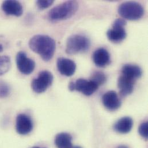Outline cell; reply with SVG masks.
Listing matches in <instances>:
<instances>
[{
    "label": "cell",
    "mask_w": 148,
    "mask_h": 148,
    "mask_svg": "<svg viewBox=\"0 0 148 148\" xmlns=\"http://www.w3.org/2000/svg\"><path fill=\"white\" fill-rule=\"evenodd\" d=\"M92 59L95 64L100 68L108 65L110 62V55L108 51L104 48H99L93 54Z\"/></svg>",
    "instance_id": "cell-13"
},
{
    "label": "cell",
    "mask_w": 148,
    "mask_h": 148,
    "mask_svg": "<svg viewBox=\"0 0 148 148\" xmlns=\"http://www.w3.org/2000/svg\"><path fill=\"white\" fill-rule=\"evenodd\" d=\"M40 148V147H33V148Z\"/></svg>",
    "instance_id": "cell-28"
},
{
    "label": "cell",
    "mask_w": 148,
    "mask_h": 148,
    "mask_svg": "<svg viewBox=\"0 0 148 148\" xmlns=\"http://www.w3.org/2000/svg\"><path fill=\"white\" fill-rule=\"evenodd\" d=\"M133 126V121L129 116H125L119 119L114 125V129L118 133L126 134L129 133Z\"/></svg>",
    "instance_id": "cell-15"
},
{
    "label": "cell",
    "mask_w": 148,
    "mask_h": 148,
    "mask_svg": "<svg viewBox=\"0 0 148 148\" xmlns=\"http://www.w3.org/2000/svg\"><path fill=\"white\" fill-rule=\"evenodd\" d=\"M57 66L59 72L67 77L73 75L76 69V65L73 61L63 57L57 60Z\"/></svg>",
    "instance_id": "cell-11"
},
{
    "label": "cell",
    "mask_w": 148,
    "mask_h": 148,
    "mask_svg": "<svg viewBox=\"0 0 148 148\" xmlns=\"http://www.w3.org/2000/svg\"><path fill=\"white\" fill-rule=\"evenodd\" d=\"M69 89L71 91L75 90V84L74 82H71L69 84Z\"/></svg>",
    "instance_id": "cell-24"
},
{
    "label": "cell",
    "mask_w": 148,
    "mask_h": 148,
    "mask_svg": "<svg viewBox=\"0 0 148 148\" xmlns=\"http://www.w3.org/2000/svg\"><path fill=\"white\" fill-rule=\"evenodd\" d=\"M122 75L136 80L142 76L143 71L141 68L136 65L126 64L122 69Z\"/></svg>",
    "instance_id": "cell-16"
},
{
    "label": "cell",
    "mask_w": 148,
    "mask_h": 148,
    "mask_svg": "<svg viewBox=\"0 0 148 148\" xmlns=\"http://www.w3.org/2000/svg\"><path fill=\"white\" fill-rule=\"evenodd\" d=\"M10 58L8 56H0V75L7 73L10 67Z\"/></svg>",
    "instance_id": "cell-18"
},
{
    "label": "cell",
    "mask_w": 148,
    "mask_h": 148,
    "mask_svg": "<svg viewBox=\"0 0 148 148\" xmlns=\"http://www.w3.org/2000/svg\"><path fill=\"white\" fill-rule=\"evenodd\" d=\"M55 144L57 148H71L72 145V137L67 133L58 134L55 138Z\"/></svg>",
    "instance_id": "cell-17"
},
{
    "label": "cell",
    "mask_w": 148,
    "mask_h": 148,
    "mask_svg": "<svg viewBox=\"0 0 148 148\" xmlns=\"http://www.w3.org/2000/svg\"><path fill=\"white\" fill-rule=\"evenodd\" d=\"M10 92L9 85L5 81L0 80V98H5L9 96Z\"/></svg>",
    "instance_id": "cell-20"
},
{
    "label": "cell",
    "mask_w": 148,
    "mask_h": 148,
    "mask_svg": "<svg viewBox=\"0 0 148 148\" xmlns=\"http://www.w3.org/2000/svg\"><path fill=\"white\" fill-rule=\"evenodd\" d=\"M53 3H54V1H51V0H49V1L39 0V1H36L37 6L40 9H46V8L50 7Z\"/></svg>",
    "instance_id": "cell-22"
},
{
    "label": "cell",
    "mask_w": 148,
    "mask_h": 148,
    "mask_svg": "<svg viewBox=\"0 0 148 148\" xmlns=\"http://www.w3.org/2000/svg\"><path fill=\"white\" fill-rule=\"evenodd\" d=\"M3 46L1 44H0V53H1L3 51Z\"/></svg>",
    "instance_id": "cell-26"
},
{
    "label": "cell",
    "mask_w": 148,
    "mask_h": 148,
    "mask_svg": "<svg viewBox=\"0 0 148 148\" xmlns=\"http://www.w3.org/2000/svg\"><path fill=\"white\" fill-rule=\"evenodd\" d=\"M138 132L145 139H148V122H144L142 123L139 128Z\"/></svg>",
    "instance_id": "cell-21"
},
{
    "label": "cell",
    "mask_w": 148,
    "mask_h": 148,
    "mask_svg": "<svg viewBox=\"0 0 148 148\" xmlns=\"http://www.w3.org/2000/svg\"><path fill=\"white\" fill-rule=\"evenodd\" d=\"M107 78L105 74L101 72H95L92 74L90 79L96 83L99 86L104 84L106 81Z\"/></svg>",
    "instance_id": "cell-19"
},
{
    "label": "cell",
    "mask_w": 148,
    "mask_h": 148,
    "mask_svg": "<svg viewBox=\"0 0 148 148\" xmlns=\"http://www.w3.org/2000/svg\"><path fill=\"white\" fill-rule=\"evenodd\" d=\"M117 148H129L127 147H126V145H120L119 147H118Z\"/></svg>",
    "instance_id": "cell-25"
},
{
    "label": "cell",
    "mask_w": 148,
    "mask_h": 148,
    "mask_svg": "<svg viewBox=\"0 0 148 148\" xmlns=\"http://www.w3.org/2000/svg\"><path fill=\"white\" fill-rule=\"evenodd\" d=\"M102 102L104 106L110 111H115L121 106V100L114 90H110L104 93L102 97Z\"/></svg>",
    "instance_id": "cell-8"
},
{
    "label": "cell",
    "mask_w": 148,
    "mask_h": 148,
    "mask_svg": "<svg viewBox=\"0 0 148 148\" xmlns=\"http://www.w3.org/2000/svg\"><path fill=\"white\" fill-rule=\"evenodd\" d=\"M107 36L109 40L118 43L122 42L126 37V32L124 27L112 25V28L107 32Z\"/></svg>",
    "instance_id": "cell-14"
},
{
    "label": "cell",
    "mask_w": 148,
    "mask_h": 148,
    "mask_svg": "<svg viewBox=\"0 0 148 148\" xmlns=\"http://www.w3.org/2000/svg\"><path fill=\"white\" fill-rule=\"evenodd\" d=\"M3 12L7 15L16 17L21 16L23 13V8L21 3L17 1H4L1 5Z\"/></svg>",
    "instance_id": "cell-9"
},
{
    "label": "cell",
    "mask_w": 148,
    "mask_h": 148,
    "mask_svg": "<svg viewBox=\"0 0 148 148\" xmlns=\"http://www.w3.org/2000/svg\"><path fill=\"white\" fill-rule=\"evenodd\" d=\"M78 3L75 1L64 2L51 9L48 13V17L51 21H60L72 17L77 12Z\"/></svg>",
    "instance_id": "cell-2"
},
{
    "label": "cell",
    "mask_w": 148,
    "mask_h": 148,
    "mask_svg": "<svg viewBox=\"0 0 148 148\" xmlns=\"http://www.w3.org/2000/svg\"><path fill=\"white\" fill-rule=\"evenodd\" d=\"M90 45V40L82 35H73L66 42V53L68 54H77L87 51Z\"/></svg>",
    "instance_id": "cell-4"
},
{
    "label": "cell",
    "mask_w": 148,
    "mask_h": 148,
    "mask_svg": "<svg viewBox=\"0 0 148 148\" xmlns=\"http://www.w3.org/2000/svg\"><path fill=\"white\" fill-rule=\"evenodd\" d=\"M16 64L18 71L25 75L32 73L35 68V63L34 60L27 57L24 51H20L16 56Z\"/></svg>",
    "instance_id": "cell-6"
},
{
    "label": "cell",
    "mask_w": 148,
    "mask_h": 148,
    "mask_svg": "<svg viewBox=\"0 0 148 148\" xmlns=\"http://www.w3.org/2000/svg\"><path fill=\"white\" fill-rule=\"evenodd\" d=\"M136 80L121 75L118 80V86L122 96H127L131 94L134 90Z\"/></svg>",
    "instance_id": "cell-12"
},
{
    "label": "cell",
    "mask_w": 148,
    "mask_h": 148,
    "mask_svg": "<svg viewBox=\"0 0 148 148\" xmlns=\"http://www.w3.org/2000/svg\"><path fill=\"white\" fill-rule=\"evenodd\" d=\"M16 129L20 135H27L33 129V122L31 118L27 115L20 114L17 116Z\"/></svg>",
    "instance_id": "cell-7"
},
{
    "label": "cell",
    "mask_w": 148,
    "mask_h": 148,
    "mask_svg": "<svg viewBox=\"0 0 148 148\" xmlns=\"http://www.w3.org/2000/svg\"><path fill=\"white\" fill-rule=\"evenodd\" d=\"M127 24V21L126 20L123 18H117L115 20L113 23L112 25L115 26H121V27H125Z\"/></svg>",
    "instance_id": "cell-23"
},
{
    "label": "cell",
    "mask_w": 148,
    "mask_h": 148,
    "mask_svg": "<svg viewBox=\"0 0 148 148\" xmlns=\"http://www.w3.org/2000/svg\"><path fill=\"white\" fill-rule=\"evenodd\" d=\"M71 148H82L80 147H78V146H75V147H72Z\"/></svg>",
    "instance_id": "cell-27"
},
{
    "label": "cell",
    "mask_w": 148,
    "mask_h": 148,
    "mask_svg": "<svg viewBox=\"0 0 148 148\" xmlns=\"http://www.w3.org/2000/svg\"><path fill=\"white\" fill-rule=\"evenodd\" d=\"M75 90L86 96H90L97 90L99 86L91 80L79 78L75 82Z\"/></svg>",
    "instance_id": "cell-10"
},
{
    "label": "cell",
    "mask_w": 148,
    "mask_h": 148,
    "mask_svg": "<svg viewBox=\"0 0 148 148\" xmlns=\"http://www.w3.org/2000/svg\"><path fill=\"white\" fill-rule=\"evenodd\" d=\"M118 13L123 18L129 20H137L144 14V9L138 2L127 1L122 3L118 8Z\"/></svg>",
    "instance_id": "cell-3"
},
{
    "label": "cell",
    "mask_w": 148,
    "mask_h": 148,
    "mask_svg": "<svg viewBox=\"0 0 148 148\" xmlns=\"http://www.w3.org/2000/svg\"><path fill=\"white\" fill-rule=\"evenodd\" d=\"M29 47L45 61L47 62L51 60L54 55L56 44L55 40L49 36L36 35L30 39Z\"/></svg>",
    "instance_id": "cell-1"
},
{
    "label": "cell",
    "mask_w": 148,
    "mask_h": 148,
    "mask_svg": "<svg viewBox=\"0 0 148 148\" xmlns=\"http://www.w3.org/2000/svg\"><path fill=\"white\" fill-rule=\"evenodd\" d=\"M53 79V75L50 72L43 71L32 80L31 88L36 93H43L52 85Z\"/></svg>",
    "instance_id": "cell-5"
}]
</instances>
